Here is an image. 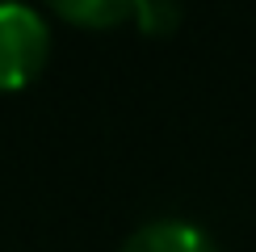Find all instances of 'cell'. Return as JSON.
Segmentation results:
<instances>
[{
    "mask_svg": "<svg viewBox=\"0 0 256 252\" xmlns=\"http://www.w3.org/2000/svg\"><path fill=\"white\" fill-rule=\"evenodd\" d=\"M134 21L143 34H168V30L180 21L176 4H160V0H134Z\"/></svg>",
    "mask_w": 256,
    "mask_h": 252,
    "instance_id": "277c9868",
    "label": "cell"
},
{
    "mask_svg": "<svg viewBox=\"0 0 256 252\" xmlns=\"http://www.w3.org/2000/svg\"><path fill=\"white\" fill-rule=\"evenodd\" d=\"M118 252H214L210 236L185 218H152L134 227Z\"/></svg>",
    "mask_w": 256,
    "mask_h": 252,
    "instance_id": "7a4b0ae2",
    "label": "cell"
},
{
    "mask_svg": "<svg viewBox=\"0 0 256 252\" xmlns=\"http://www.w3.org/2000/svg\"><path fill=\"white\" fill-rule=\"evenodd\" d=\"M50 55V34L38 8L4 0L0 4V88H26Z\"/></svg>",
    "mask_w": 256,
    "mask_h": 252,
    "instance_id": "6da1fadb",
    "label": "cell"
},
{
    "mask_svg": "<svg viewBox=\"0 0 256 252\" xmlns=\"http://www.w3.org/2000/svg\"><path fill=\"white\" fill-rule=\"evenodd\" d=\"M59 13L68 21H80L88 30H105V26H118V21L134 17V0H63Z\"/></svg>",
    "mask_w": 256,
    "mask_h": 252,
    "instance_id": "3957f363",
    "label": "cell"
}]
</instances>
